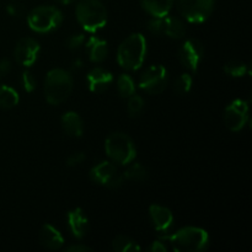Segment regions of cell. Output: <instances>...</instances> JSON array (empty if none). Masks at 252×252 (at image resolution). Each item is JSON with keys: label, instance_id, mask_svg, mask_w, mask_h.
<instances>
[{"label": "cell", "instance_id": "obj_10", "mask_svg": "<svg viewBox=\"0 0 252 252\" xmlns=\"http://www.w3.org/2000/svg\"><path fill=\"white\" fill-rule=\"evenodd\" d=\"M203 44L194 38L186 39L179 49V59L182 65L189 71H197L203 59Z\"/></svg>", "mask_w": 252, "mask_h": 252}, {"label": "cell", "instance_id": "obj_32", "mask_svg": "<svg viewBox=\"0 0 252 252\" xmlns=\"http://www.w3.org/2000/svg\"><path fill=\"white\" fill-rule=\"evenodd\" d=\"M10 70H11V62L9 59H1L0 61V79L7 75Z\"/></svg>", "mask_w": 252, "mask_h": 252}, {"label": "cell", "instance_id": "obj_9", "mask_svg": "<svg viewBox=\"0 0 252 252\" xmlns=\"http://www.w3.org/2000/svg\"><path fill=\"white\" fill-rule=\"evenodd\" d=\"M249 121V102L243 98L234 100L224 112V122L231 132H239Z\"/></svg>", "mask_w": 252, "mask_h": 252}, {"label": "cell", "instance_id": "obj_6", "mask_svg": "<svg viewBox=\"0 0 252 252\" xmlns=\"http://www.w3.org/2000/svg\"><path fill=\"white\" fill-rule=\"evenodd\" d=\"M63 14L61 10L51 5L34 7L27 15V24L32 31L37 33H49L61 26Z\"/></svg>", "mask_w": 252, "mask_h": 252}, {"label": "cell", "instance_id": "obj_36", "mask_svg": "<svg viewBox=\"0 0 252 252\" xmlns=\"http://www.w3.org/2000/svg\"><path fill=\"white\" fill-rule=\"evenodd\" d=\"M58 2H61V4H64V5H68V4H71V2H74L75 0H57Z\"/></svg>", "mask_w": 252, "mask_h": 252}, {"label": "cell", "instance_id": "obj_19", "mask_svg": "<svg viewBox=\"0 0 252 252\" xmlns=\"http://www.w3.org/2000/svg\"><path fill=\"white\" fill-rule=\"evenodd\" d=\"M175 0H142L143 9L152 16L169 15Z\"/></svg>", "mask_w": 252, "mask_h": 252}, {"label": "cell", "instance_id": "obj_23", "mask_svg": "<svg viewBox=\"0 0 252 252\" xmlns=\"http://www.w3.org/2000/svg\"><path fill=\"white\" fill-rule=\"evenodd\" d=\"M117 90L121 97L127 98L135 93L134 80L128 74H122L117 79Z\"/></svg>", "mask_w": 252, "mask_h": 252}, {"label": "cell", "instance_id": "obj_24", "mask_svg": "<svg viewBox=\"0 0 252 252\" xmlns=\"http://www.w3.org/2000/svg\"><path fill=\"white\" fill-rule=\"evenodd\" d=\"M224 71L233 78H243L249 73V68L244 62L230 61L224 65Z\"/></svg>", "mask_w": 252, "mask_h": 252}, {"label": "cell", "instance_id": "obj_13", "mask_svg": "<svg viewBox=\"0 0 252 252\" xmlns=\"http://www.w3.org/2000/svg\"><path fill=\"white\" fill-rule=\"evenodd\" d=\"M86 80H88L90 91H93V93H103L111 85L113 76L108 70L97 66V68H94L89 71Z\"/></svg>", "mask_w": 252, "mask_h": 252}, {"label": "cell", "instance_id": "obj_17", "mask_svg": "<svg viewBox=\"0 0 252 252\" xmlns=\"http://www.w3.org/2000/svg\"><path fill=\"white\" fill-rule=\"evenodd\" d=\"M62 127L64 132L71 138H79L83 135V120L76 112L69 111L62 116Z\"/></svg>", "mask_w": 252, "mask_h": 252}, {"label": "cell", "instance_id": "obj_21", "mask_svg": "<svg viewBox=\"0 0 252 252\" xmlns=\"http://www.w3.org/2000/svg\"><path fill=\"white\" fill-rule=\"evenodd\" d=\"M20 96L15 89L7 85H0V108L10 110L19 103Z\"/></svg>", "mask_w": 252, "mask_h": 252}, {"label": "cell", "instance_id": "obj_26", "mask_svg": "<svg viewBox=\"0 0 252 252\" xmlns=\"http://www.w3.org/2000/svg\"><path fill=\"white\" fill-rule=\"evenodd\" d=\"M193 79L189 74H181L174 83V90L177 95H186L191 91Z\"/></svg>", "mask_w": 252, "mask_h": 252}, {"label": "cell", "instance_id": "obj_2", "mask_svg": "<svg viewBox=\"0 0 252 252\" xmlns=\"http://www.w3.org/2000/svg\"><path fill=\"white\" fill-rule=\"evenodd\" d=\"M73 76L64 69H52L44 81V96L51 105H61L73 91Z\"/></svg>", "mask_w": 252, "mask_h": 252}, {"label": "cell", "instance_id": "obj_25", "mask_svg": "<svg viewBox=\"0 0 252 252\" xmlns=\"http://www.w3.org/2000/svg\"><path fill=\"white\" fill-rule=\"evenodd\" d=\"M147 176L148 172L147 170H145V167L143 166V165L138 164V162L130 165V166L126 170L125 174H123L125 180H130V181H144V180L147 179Z\"/></svg>", "mask_w": 252, "mask_h": 252}, {"label": "cell", "instance_id": "obj_30", "mask_svg": "<svg viewBox=\"0 0 252 252\" xmlns=\"http://www.w3.org/2000/svg\"><path fill=\"white\" fill-rule=\"evenodd\" d=\"M84 160H85V154H84V153H74V154H71L70 157L66 159V165H68L69 167L78 166V165H80Z\"/></svg>", "mask_w": 252, "mask_h": 252}, {"label": "cell", "instance_id": "obj_15", "mask_svg": "<svg viewBox=\"0 0 252 252\" xmlns=\"http://www.w3.org/2000/svg\"><path fill=\"white\" fill-rule=\"evenodd\" d=\"M39 241L44 248L49 250H58L63 246L64 239L58 229L54 228L51 224H46L42 226L39 231Z\"/></svg>", "mask_w": 252, "mask_h": 252}, {"label": "cell", "instance_id": "obj_14", "mask_svg": "<svg viewBox=\"0 0 252 252\" xmlns=\"http://www.w3.org/2000/svg\"><path fill=\"white\" fill-rule=\"evenodd\" d=\"M68 225L73 236L83 239L89 230V220L81 208H75L68 213Z\"/></svg>", "mask_w": 252, "mask_h": 252}, {"label": "cell", "instance_id": "obj_18", "mask_svg": "<svg viewBox=\"0 0 252 252\" xmlns=\"http://www.w3.org/2000/svg\"><path fill=\"white\" fill-rule=\"evenodd\" d=\"M88 48L89 58L93 63H101L107 58L108 46L106 41L97 38V37H91L86 43Z\"/></svg>", "mask_w": 252, "mask_h": 252}, {"label": "cell", "instance_id": "obj_33", "mask_svg": "<svg viewBox=\"0 0 252 252\" xmlns=\"http://www.w3.org/2000/svg\"><path fill=\"white\" fill-rule=\"evenodd\" d=\"M66 252H91L93 249L89 248V246L83 245V244H76V245H70L68 248H65Z\"/></svg>", "mask_w": 252, "mask_h": 252}, {"label": "cell", "instance_id": "obj_1", "mask_svg": "<svg viewBox=\"0 0 252 252\" xmlns=\"http://www.w3.org/2000/svg\"><path fill=\"white\" fill-rule=\"evenodd\" d=\"M145 54H147V39L143 34L133 33L118 47V64L126 70H137L142 66Z\"/></svg>", "mask_w": 252, "mask_h": 252}, {"label": "cell", "instance_id": "obj_29", "mask_svg": "<svg viewBox=\"0 0 252 252\" xmlns=\"http://www.w3.org/2000/svg\"><path fill=\"white\" fill-rule=\"evenodd\" d=\"M85 42V36L83 33H76L71 34L70 37L66 41V44H68V48L71 49V51H75V49H79Z\"/></svg>", "mask_w": 252, "mask_h": 252}, {"label": "cell", "instance_id": "obj_16", "mask_svg": "<svg viewBox=\"0 0 252 252\" xmlns=\"http://www.w3.org/2000/svg\"><path fill=\"white\" fill-rule=\"evenodd\" d=\"M116 174H117V169L112 161H101L90 170V179L95 184L105 186L108 180L112 179Z\"/></svg>", "mask_w": 252, "mask_h": 252}, {"label": "cell", "instance_id": "obj_12", "mask_svg": "<svg viewBox=\"0 0 252 252\" xmlns=\"http://www.w3.org/2000/svg\"><path fill=\"white\" fill-rule=\"evenodd\" d=\"M149 217L153 226L159 233H167L174 225V216L166 207L152 204L149 207Z\"/></svg>", "mask_w": 252, "mask_h": 252}, {"label": "cell", "instance_id": "obj_8", "mask_svg": "<svg viewBox=\"0 0 252 252\" xmlns=\"http://www.w3.org/2000/svg\"><path fill=\"white\" fill-rule=\"evenodd\" d=\"M169 75L165 66L160 64L150 65L142 73L139 79V88L150 95H159L166 89Z\"/></svg>", "mask_w": 252, "mask_h": 252}, {"label": "cell", "instance_id": "obj_4", "mask_svg": "<svg viewBox=\"0 0 252 252\" xmlns=\"http://www.w3.org/2000/svg\"><path fill=\"white\" fill-rule=\"evenodd\" d=\"M75 15L79 24L88 32H97L107 22V10L100 0H80Z\"/></svg>", "mask_w": 252, "mask_h": 252}, {"label": "cell", "instance_id": "obj_22", "mask_svg": "<svg viewBox=\"0 0 252 252\" xmlns=\"http://www.w3.org/2000/svg\"><path fill=\"white\" fill-rule=\"evenodd\" d=\"M113 250L117 252H138L140 251V246L132 240L130 238L125 235H118L112 241Z\"/></svg>", "mask_w": 252, "mask_h": 252}, {"label": "cell", "instance_id": "obj_31", "mask_svg": "<svg viewBox=\"0 0 252 252\" xmlns=\"http://www.w3.org/2000/svg\"><path fill=\"white\" fill-rule=\"evenodd\" d=\"M123 181H125V177H123V175L116 174L112 179L108 180V182L105 185V186L110 187V189H118V187L122 186Z\"/></svg>", "mask_w": 252, "mask_h": 252}, {"label": "cell", "instance_id": "obj_3", "mask_svg": "<svg viewBox=\"0 0 252 252\" xmlns=\"http://www.w3.org/2000/svg\"><path fill=\"white\" fill-rule=\"evenodd\" d=\"M169 239L174 251L177 252H201L208 248L209 235L204 229L197 226H186L180 229Z\"/></svg>", "mask_w": 252, "mask_h": 252}, {"label": "cell", "instance_id": "obj_27", "mask_svg": "<svg viewBox=\"0 0 252 252\" xmlns=\"http://www.w3.org/2000/svg\"><path fill=\"white\" fill-rule=\"evenodd\" d=\"M128 98H129L127 103L128 113H129L130 117H138L142 113L143 108H144V100H143L142 96L135 95V94H133Z\"/></svg>", "mask_w": 252, "mask_h": 252}, {"label": "cell", "instance_id": "obj_5", "mask_svg": "<svg viewBox=\"0 0 252 252\" xmlns=\"http://www.w3.org/2000/svg\"><path fill=\"white\" fill-rule=\"evenodd\" d=\"M105 150L111 161L118 165L130 164L137 155V149L132 138L121 132L112 133L106 138Z\"/></svg>", "mask_w": 252, "mask_h": 252}, {"label": "cell", "instance_id": "obj_20", "mask_svg": "<svg viewBox=\"0 0 252 252\" xmlns=\"http://www.w3.org/2000/svg\"><path fill=\"white\" fill-rule=\"evenodd\" d=\"M185 25L182 24V21L177 17L174 16H164V32L162 34L167 36L169 38L172 39H180L185 36Z\"/></svg>", "mask_w": 252, "mask_h": 252}, {"label": "cell", "instance_id": "obj_7", "mask_svg": "<svg viewBox=\"0 0 252 252\" xmlns=\"http://www.w3.org/2000/svg\"><path fill=\"white\" fill-rule=\"evenodd\" d=\"M216 0H177L179 11L192 24H202L213 12Z\"/></svg>", "mask_w": 252, "mask_h": 252}, {"label": "cell", "instance_id": "obj_34", "mask_svg": "<svg viewBox=\"0 0 252 252\" xmlns=\"http://www.w3.org/2000/svg\"><path fill=\"white\" fill-rule=\"evenodd\" d=\"M150 252H166L167 248L165 246V244H162L161 241H154L152 243V245L148 249Z\"/></svg>", "mask_w": 252, "mask_h": 252}, {"label": "cell", "instance_id": "obj_28", "mask_svg": "<svg viewBox=\"0 0 252 252\" xmlns=\"http://www.w3.org/2000/svg\"><path fill=\"white\" fill-rule=\"evenodd\" d=\"M21 81H22V86H24V89L27 91V93H32V91L36 89L37 80L31 71L29 70L24 71L21 76Z\"/></svg>", "mask_w": 252, "mask_h": 252}, {"label": "cell", "instance_id": "obj_11", "mask_svg": "<svg viewBox=\"0 0 252 252\" xmlns=\"http://www.w3.org/2000/svg\"><path fill=\"white\" fill-rule=\"evenodd\" d=\"M41 47L34 38L25 37L21 38L15 46L14 57L19 64L24 66H31L38 58Z\"/></svg>", "mask_w": 252, "mask_h": 252}, {"label": "cell", "instance_id": "obj_35", "mask_svg": "<svg viewBox=\"0 0 252 252\" xmlns=\"http://www.w3.org/2000/svg\"><path fill=\"white\" fill-rule=\"evenodd\" d=\"M7 12H9L10 15H12V16H20V15L22 14V7L16 4L9 5V7H7Z\"/></svg>", "mask_w": 252, "mask_h": 252}]
</instances>
